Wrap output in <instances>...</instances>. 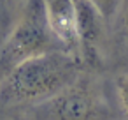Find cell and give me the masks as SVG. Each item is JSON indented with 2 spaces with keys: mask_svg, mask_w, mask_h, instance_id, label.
Masks as SVG:
<instances>
[{
  "mask_svg": "<svg viewBox=\"0 0 128 120\" xmlns=\"http://www.w3.org/2000/svg\"><path fill=\"white\" fill-rule=\"evenodd\" d=\"M79 72V58L65 50L30 57L9 69L0 79V111L39 104L68 87Z\"/></svg>",
  "mask_w": 128,
  "mask_h": 120,
  "instance_id": "6da1fadb",
  "label": "cell"
},
{
  "mask_svg": "<svg viewBox=\"0 0 128 120\" xmlns=\"http://www.w3.org/2000/svg\"><path fill=\"white\" fill-rule=\"evenodd\" d=\"M53 50L63 48L51 30L46 0H26L21 20L0 44V76L30 57Z\"/></svg>",
  "mask_w": 128,
  "mask_h": 120,
  "instance_id": "7a4b0ae2",
  "label": "cell"
},
{
  "mask_svg": "<svg viewBox=\"0 0 128 120\" xmlns=\"http://www.w3.org/2000/svg\"><path fill=\"white\" fill-rule=\"evenodd\" d=\"M109 115L110 109L100 85L82 76L35 108L37 120H107Z\"/></svg>",
  "mask_w": 128,
  "mask_h": 120,
  "instance_id": "3957f363",
  "label": "cell"
},
{
  "mask_svg": "<svg viewBox=\"0 0 128 120\" xmlns=\"http://www.w3.org/2000/svg\"><path fill=\"white\" fill-rule=\"evenodd\" d=\"M76 4V27L79 35V48L82 60L90 65L100 64V41L104 34V18L90 0H74Z\"/></svg>",
  "mask_w": 128,
  "mask_h": 120,
  "instance_id": "277c9868",
  "label": "cell"
},
{
  "mask_svg": "<svg viewBox=\"0 0 128 120\" xmlns=\"http://www.w3.org/2000/svg\"><path fill=\"white\" fill-rule=\"evenodd\" d=\"M48 18L54 37L60 46L76 55L79 48V35L76 27V4L74 0H46Z\"/></svg>",
  "mask_w": 128,
  "mask_h": 120,
  "instance_id": "5b68a950",
  "label": "cell"
},
{
  "mask_svg": "<svg viewBox=\"0 0 128 120\" xmlns=\"http://www.w3.org/2000/svg\"><path fill=\"white\" fill-rule=\"evenodd\" d=\"M93 7L100 13L104 21H110L116 18L119 7H121V0H90Z\"/></svg>",
  "mask_w": 128,
  "mask_h": 120,
  "instance_id": "8992f818",
  "label": "cell"
},
{
  "mask_svg": "<svg viewBox=\"0 0 128 120\" xmlns=\"http://www.w3.org/2000/svg\"><path fill=\"white\" fill-rule=\"evenodd\" d=\"M116 90H118L119 104H121L124 115L128 116V74H123V76L118 78V81H116Z\"/></svg>",
  "mask_w": 128,
  "mask_h": 120,
  "instance_id": "52a82bcc",
  "label": "cell"
},
{
  "mask_svg": "<svg viewBox=\"0 0 128 120\" xmlns=\"http://www.w3.org/2000/svg\"><path fill=\"white\" fill-rule=\"evenodd\" d=\"M123 28H124V34L128 35V6L124 9V14H123Z\"/></svg>",
  "mask_w": 128,
  "mask_h": 120,
  "instance_id": "ba28073f",
  "label": "cell"
},
{
  "mask_svg": "<svg viewBox=\"0 0 128 120\" xmlns=\"http://www.w3.org/2000/svg\"><path fill=\"white\" fill-rule=\"evenodd\" d=\"M0 44H2V35H0Z\"/></svg>",
  "mask_w": 128,
  "mask_h": 120,
  "instance_id": "9c48e42d",
  "label": "cell"
},
{
  "mask_svg": "<svg viewBox=\"0 0 128 120\" xmlns=\"http://www.w3.org/2000/svg\"><path fill=\"white\" fill-rule=\"evenodd\" d=\"M0 79H2V76H0Z\"/></svg>",
  "mask_w": 128,
  "mask_h": 120,
  "instance_id": "30bf717a",
  "label": "cell"
}]
</instances>
